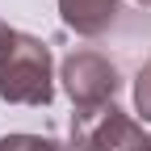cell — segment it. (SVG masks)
<instances>
[{
    "instance_id": "4",
    "label": "cell",
    "mask_w": 151,
    "mask_h": 151,
    "mask_svg": "<svg viewBox=\"0 0 151 151\" xmlns=\"http://www.w3.org/2000/svg\"><path fill=\"white\" fill-rule=\"evenodd\" d=\"M122 13V0H59L63 25L76 29L80 38H101Z\"/></svg>"
},
{
    "instance_id": "6",
    "label": "cell",
    "mask_w": 151,
    "mask_h": 151,
    "mask_svg": "<svg viewBox=\"0 0 151 151\" xmlns=\"http://www.w3.org/2000/svg\"><path fill=\"white\" fill-rule=\"evenodd\" d=\"M134 113L139 122H151V59L134 71Z\"/></svg>"
},
{
    "instance_id": "7",
    "label": "cell",
    "mask_w": 151,
    "mask_h": 151,
    "mask_svg": "<svg viewBox=\"0 0 151 151\" xmlns=\"http://www.w3.org/2000/svg\"><path fill=\"white\" fill-rule=\"evenodd\" d=\"M17 38H21V29H13L9 21H0V67H4L9 55L17 50Z\"/></svg>"
},
{
    "instance_id": "2",
    "label": "cell",
    "mask_w": 151,
    "mask_h": 151,
    "mask_svg": "<svg viewBox=\"0 0 151 151\" xmlns=\"http://www.w3.org/2000/svg\"><path fill=\"white\" fill-rule=\"evenodd\" d=\"M71 147L76 151H143L147 134L139 118H130L118 101H109V105L71 113Z\"/></svg>"
},
{
    "instance_id": "3",
    "label": "cell",
    "mask_w": 151,
    "mask_h": 151,
    "mask_svg": "<svg viewBox=\"0 0 151 151\" xmlns=\"http://www.w3.org/2000/svg\"><path fill=\"white\" fill-rule=\"evenodd\" d=\"M59 80H63V92L71 97L76 109L109 105L122 92V71L101 50H71L63 59V67H59Z\"/></svg>"
},
{
    "instance_id": "8",
    "label": "cell",
    "mask_w": 151,
    "mask_h": 151,
    "mask_svg": "<svg viewBox=\"0 0 151 151\" xmlns=\"http://www.w3.org/2000/svg\"><path fill=\"white\" fill-rule=\"evenodd\" d=\"M134 4H143V9H151V0H134Z\"/></svg>"
},
{
    "instance_id": "5",
    "label": "cell",
    "mask_w": 151,
    "mask_h": 151,
    "mask_svg": "<svg viewBox=\"0 0 151 151\" xmlns=\"http://www.w3.org/2000/svg\"><path fill=\"white\" fill-rule=\"evenodd\" d=\"M0 151H67V147L59 139H46V134H4Z\"/></svg>"
},
{
    "instance_id": "10",
    "label": "cell",
    "mask_w": 151,
    "mask_h": 151,
    "mask_svg": "<svg viewBox=\"0 0 151 151\" xmlns=\"http://www.w3.org/2000/svg\"><path fill=\"white\" fill-rule=\"evenodd\" d=\"M143 151H147V147H143Z\"/></svg>"
},
{
    "instance_id": "1",
    "label": "cell",
    "mask_w": 151,
    "mask_h": 151,
    "mask_svg": "<svg viewBox=\"0 0 151 151\" xmlns=\"http://www.w3.org/2000/svg\"><path fill=\"white\" fill-rule=\"evenodd\" d=\"M0 97L9 105H50L55 101V63L42 38L34 34L17 38V50L0 67Z\"/></svg>"
},
{
    "instance_id": "9",
    "label": "cell",
    "mask_w": 151,
    "mask_h": 151,
    "mask_svg": "<svg viewBox=\"0 0 151 151\" xmlns=\"http://www.w3.org/2000/svg\"><path fill=\"white\" fill-rule=\"evenodd\" d=\"M147 151H151V134H147Z\"/></svg>"
}]
</instances>
